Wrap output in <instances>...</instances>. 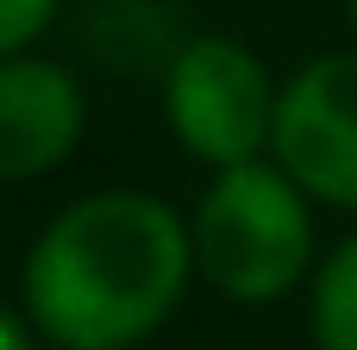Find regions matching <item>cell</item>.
<instances>
[{"label": "cell", "mask_w": 357, "mask_h": 350, "mask_svg": "<svg viewBox=\"0 0 357 350\" xmlns=\"http://www.w3.org/2000/svg\"><path fill=\"white\" fill-rule=\"evenodd\" d=\"M0 350H31V326L6 307H0Z\"/></svg>", "instance_id": "obj_8"}, {"label": "cell", "mask_w": 357, "mask_h": 350, "mask_svg": "<svg viewBox=\"0 0 357 350\" xmlns=\"http://www.w3.org/2000/svg\"><path fill=\"white\" fill-rule=\"evenodd\" d=\"M195 238L182 213L144 188L69 200L25 250L19 307L56 350H132L188 294Z\"/></svg>", "instance_id": "obj_1"}, {"label": "cell", "mask_w": 357, "mask_h": 350, "mask_svg": "<svg viewBox=\"0 0 357 350\" xmlns=\"http://www.w3.org/2000/svg\"><path fill=\"white\" fill-rule=\"evenodd\" d=\"M270 163L307 200L357 213V50H326L282 81Z\"/></svg>", "instance_id": "obj_4"}, {"label": "cell", "mask_w": 357, "mask_h": 350, "mask_svg": "<svg viewBox=\"0 0 357 350\" xmlns=\"http://www.w3.org/2000/svg\"><path fill=\"white\" fill-rule=\"evenodd\" d=\"M56 19V0H0V63L25 56Z\"/></svg>", "instance_id": "obj_7"}, {"label": "cell", "mask_w": 357, "mask_h": 350, "mask_svg": "<svg viewBox=\"0 0 357 350\" xmlns=\"http://www.w3.org/2000/svg\"><path fill=\"white\" fill-rule=\"evenodd\" d=\"M307 332H314V350H357V238H345L314 269Z\"/></svg>", "instance_id": "obj_6"}, {"label": "cell", "mask_w": 357, "mask_h": 350, "mask_svg": "<svg viewBox=\"0 0 357 350\" xmlns=\"http://www.w3.org/2000/svg\"><path fill=\"white\" fill-rule=\"evenodd\" d=\"M276 100L264 56L226 31H201L169 50L163 63V119L188 157H201L213 175L238 163H264L276 138Z\"/></svg>", "instance_id": "obj_3"}, {"label": "cell", "mask_w": 357, "mask_h": 350, "mask_svg": "<svg viewBox=\"0 0 357 350\" xmlns=\"http://www.w3.org/2000/svg\"><path fill=\"white\" fill-rule=\"evenodd\" d=\"M345 19H351V31H357V0H345Z\"/></svg>", "instance_id": "obj_9"}, {"label": "cell", "mask_w": 357, "mask_h": 350, "mask_svg": "<svg viewBox=\"0 0 357 350\" xmlns=\"http://www.w3.org/2000/svg\"><path fill=\"white\" fill-rule=\"evenodd\" d=\"M188 238H195V276H207V288L238 307H270L320 269L314 207L270 157L220 169L188 219Z\"/></svg>", "instance_id": "obj_2"}, {"label": "cell", "mask_w": 357, "mask_h": 350, "mask_svg": "<svg viewBox=\"0 0 357 350\" xmlns=\"http://www.w3.org/2000/svg\"><path fill=\"white\" fill-rule=\"evenodd\" d=\"M88 100L82 81L50 56H6L0 63V182H38L69 163L82 144Z\"/></svg>", "instance_id": "obj_5"}]
</instances>
